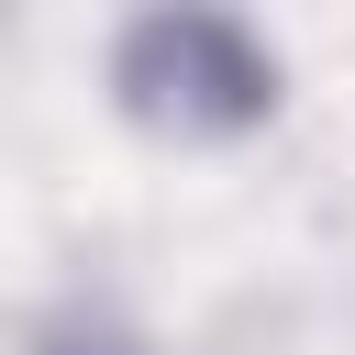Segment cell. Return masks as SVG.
<instances>
[{
	"label": "cell",
	"instance_id": "cell-1",
	"mask_svg": "<svg viewBox=\"0 0 355 355\" xmlns=\"http://www.w3.org/2000/svg\"><path fill=\"white\" fill-rule=\"evenodd\" d=\"M122 100L166 133H244L266 122L277 100V55L244 33V22H211V11H155L122 33Z\"/></svg>",
	"mask_w": 355,
	"mask_h": 355
}]
</instances>
